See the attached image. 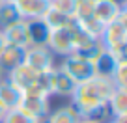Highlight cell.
I'll return each instance as SVG.
<instances>
[{
  "mask_svg": "<svg viewBox=\"0 0 127 123\" xmlns=\"http://www.w3.org/2000/svg\"><path fill=\"white\" fill-rule=\"evenodd\" d=\"M116 86L112 78L95 75L94 78L77 86L75 93L71 95V106L77 110L80 118H90L94 110H97L101 104H107Z\"/></svg>",
  "mask_w": 127,
  "mask_h": 123,
  "instance_id": "6da1fadb",
  "label": "cell"
},
{
  "mask_svg": "<svg viewBox=\"0 0 127 123\" xmlns=\"http://www.w3.org/2000/svg\"><path fill=\"white\" fill-rule=\"evenodd\" d=\"M127 11L123 9L122 15L116 21L105 24L103 32H101V43L107 50L114 52L116 56H122L125 58V45H127Z\"/></svg>",
  "mask_w": 127,
  "mask_h": 123,
  "instance_id": "7a4b0ae2",
  "label": "cell"
},
{
  "mask_svg": "<svg viewBox=\"0 0 127 123\" xmlns=\"http://www.w3.org/2000/svg\"><path fill=\"white\" fill-rule=\"evenodd\" d=\"M19 108L21 112L28 116L32 119H39V118H47L51 112V97L41 93L39 90L34 86H30L26 91H23V97L19 101Z\"/></svg>",
  "mask_w": 127,
  "mask_h": 123,
  "instance_id": "3957f363",
  "label": "cell"
},
{
  "mask_svg": "<svg viewBox=\"0 0 127 123\" xmlns=\"http://www.w3.org/2000/svg\"><path fill=\"white\" fill-rule=\"evenodd\" d=\"M58 69L64 71L67 76H71L77 84H82V82H86V80H90V78L95 76L94 64H92L90 60L75 54V52L64 56V62L58 65Z\"/></svg>",
  "mask_w": 127,
  "mask_h": 123,
  "instance_id": "277c9868",
  "label": "cell"
},
{
  "mask_svg": "<svg viewBox=\"0 0 127 123\" xmlns=\"http://www.w3.org/2000/svg\"><path fill=\"white\" fill-rule=\"evenodd\" d=\"M75 23V21H73ZM73 23L69 26H62V28H54L49 34V41H47V49L52 54L58 56H67L75 52V36H73Z\"/></svg>",
  "mask_w": 127,
  "mask_h": 123,
  "instance_id": "5b68a950",
  "label": "cell"
},
{
  "mask_svg": "<svg viewBox=\"0 0 127 123\" xmlns=\"http://www.w3.org/2000/svg\"><path fill=\"white\" fill-rule=\"evenodd\" d=\"M24 64L36 73L54 67V54L47 47H28L24 50Z\"/></svg>",
  "mask_w": 127,
  "mask_h": 123,
  "instance_id": "8992f818",
  "label": "cell"
},
{
  "mask_svg": "<svg viewBox=\"0 0 127 123\" xmlns=\"http://www.w3.org/2000/svg\"><path fill=\"white\" fill-rule=\"evenodd\" d=\"M0 30H2V34H4L6 45H13V47H19V49H28L30 47L26 21L19 19V21H15V23L8 24V26L0 28Z\"/></svg>",
  "mask_w": 127,
  "mask_h": 123,
  "instance_id": "52a82bcc",
  "label": "cell"
},
{
  "mask_svg": "<svg viewBox=\"0 0 127 123\" xmlns=\"http://www.w3.org/2000/svg\"><path fill=\"white\" fill-rule=\"evenodd\" d=\"M123 9H125V6L116 2V0H95L94 2V19H97L105 26V24L118 19Z\"/></svg>",
  "mask_w": 127,
  "mask_h": 123,
  "instance_id": "ba28073f",
  "label": "cell"
},
{
  "mask_svg": "<svg viewBox=\"0 0 127 123\" xmlns=\"http://www.w3.org/2000/svg\"><path fill=\"white\" fill-rule=\"evenodd\" d=\"M36 78H37V73L34 71V69H30L26 64H21V65H17V67L6 71V80L11 82L13 86H15L17 90H21V91H26L30 86H34V84H36Z\"/></svg>",
  "mask_w": 127,
  "mask_h": 123,
  "instance_id": "9c48e42d",
  "label": "cell"
},
{
  "mask_svg": "<svg viewBox=\"0 0 127 123\" xmlns=\"http://www.w3.org/2000/svg\"><path fill=\"white\" fill-rule=\"evenodd\" d=\"M19 19H41L49 11V0H13Z\"/></svg>",
  "mask_w": 127,
  "mask_h": 123,
  "instance_id": "30bf717a",
  "label": "cell"
},
{
  "mask_svg": "<svg viewBox=\"0 0 127 123\" xmlns=\"http://www.w3.org/2000/svg\"><path fill=\"white\" fill-rule=\"evenodd\" d=\"M26 24H28L30 47H47L51 28H49V24L43 21V17H41V19H30V21H26Z\"/></svg>",
  "mask_w": 127,
  "mask_h": 123,
  "instance_id": "8fae6325",
  "label": "cell"
},
{
  "mask_svg": "<svg viewBox=\"0 0 127 123\" xmlns=\"http://www.w3.org/2000/svg\"><path fill=\"white\" fill-rule=\"evenodd\" d=\"M120 60H123L122 56H116L114 52H110V50L105 49V50L92 62V64H94V69H95V75L112 78V73H114V69H116V65H118Z\"/></svg>",
  "mask_w": 127,
  "mask_h": 123,
  "instance_id": "7c38bea8",
  "label": "cell"
},
{
  "mask_svg": "<svg viewBox=\"0 0 127 123\" xmlns=\"http://www.w3.org/2000/svg\"><path fill=\"white\" fill-rule=\"evenodd\" d=\"M112 119L127 118V88H116L107 101Z\"/></svg>",
  "mask_w": 127,
  "mask_h": 123,
  "instance_id": "4fadbf2b",
  "label": "cell"
},
{
  "mask_svg": "<svg viewBox=\"0 0 127 123\" xmlns=\"http://www.w3.org/2000/svg\"><path fill=\"white\" fill-rule=\"evenodd\" d=\"M21 97H23V91L17 90L11 82H8V80H2V82H0V106L4 108V110L17 108Z\"/></svg>",
  "mask_w": 127,
  "mask_h": 123,
  "instance_id": "5bb4252c",
  "label": "cell"
},
{
  "mask_svg": "<svg viewBox=\"0 0 127 123\" xmlns=\"http://www.w3.org/2000/svg\"><path fill=\"white\" fill-rule=\"evenodd\" d=\"M24 50H26V49L6 45V47L2 49V52H0V65H2L6 71H9V69L24 64Z\"/></svg>",
  "mask_w": 127,
  "mask_h": 123,
  "instance_id": "9a60e30c",
  "label": "cell"
},
{
  "mask_svg": "<svg viewBox=\"0 0 127 123\" xmlns=\"http://www.w3.org/2000/svg\"><path fill=\"white\" fill-rule=\"evenodd\" d=\"M58 69V67H56ZM77 86L79 84L75 82V80L71 78V76H67L64 71H56V84H54V95H60V97H71L73 93H75Z\"/></svg>",
  "mask_w": 127,
  "mask_h": 123,
  "instance_id": "2e32d148",
  "label": "cell"
},
{
  "mask_svg": "<svg viewBox=\"0 0 127 123\" xmlns=\"http://www.w3.org/2000/svg\"><path fill=\"white\" fill-rule=\"evenodd\" d=\"M56 65L51 69H47V71H41L37 73V78H36V88L41 91V93H45V95H54V84H56Z\"/></svg>",
  "mask_w": 127,
  "mask_h": 123,
  "instance_id": "e0dca14e",
  "label": "cell"
},
{
  "mask_svg": "<svg viewBox=\"0 0 127 123\" xmlns=\"http://www.w3.org/2000/svg\"><path fill=\"white\" fill-rule=\"evenodd\" d=\"M80 119V116L77 114V110L67 104V106H60L54 112H49L47 121L49 123H77Z\"/></svg>",
  "mask_w": 127,
  "mask_h": 123,
  "instance_id": "ac0fdd59",
  "label": "cell"
},
{
  "mask_svg": "<svg viewBox=\"0 0 127 123\" xmlns=\"http://www.w3.org/2000/svg\"><path fill=\"white\" fill-rule=\"evenodd\" d=\"M19 21V13L15 9V4L11 0H2L0 2V28Z\"/></svg>",
  "mask_w": 127,
  "mask_h": 123,
  "instance_id": "d6986e66",
  "label": "cell"
},
{
  "mask_svg": "<svg viewBox=\"0 0 127 123\" xmlns=\"http://www.w3.org/2000/svg\"><path fill=\"white\" fill-rule=\"evenodd\" d=\"M43 21L49 24V28H51V30H54V28L69 26V24H71L75 19H71V17H65V15H62V13H58V11H54V9L49 8V11L43 15Z\"/></svg>",
  "mask_w": 127,
  "mask_h": 123,
  "instance_id": "ffe728a7",
  "label": "cell"
},
{
  "mask_svg": "<svg viewBox=\"0 0 127 123\" xmlns=\"http://www.w3.org/2000/svg\"><path fill=\"white\" fill-rule=\"evenodd\" d=\"M49 8L73 19L77 9V0H49Z\"/></svg>",
  "mask_w": 127,
  "mask_h": 123,
  "instance_id": "44dd1931",
  "label": "cell"
},
{
  "mask_svg": "<svg viewBox=\"0 0 127 123\" xmlns=\"http://www.w3.org/2000/svg\"><path fill=\"white\" fill-rule=\"evenodd\" d=\"M94 2L95 0H77V9H75V21H84L94 17Z\"/></svg>",
  "mask_w": 127,
  "mask_h": 123,
  "instance_id": "7402d4cb",
  "label": "cell"
},
{
  "mask_svg": "<svg viewBox=\"0 0 127 123\" xmlns=\"http://www.w3.org/2000/svg\"><path fill=\"white\" fill-rule=\"evenodd\" d=\"M112 82L116 88H127V60H120L112 73Z\"/></svg>",
  "mask_w": 127,
  "mask_h": 123,
  "instance_id": "603a6c76",
  "label": "cell"
},
{
  "mask_svg": "<svg viewBox=\"0 0 127 123\" xmlns=\"http://www.w3.org/2000/svg\"><path fill=\"white\" fill-rule=\"evenodd\" d=\"M0 123H34V119L28 118L19 108H11V110H6V114Z\"/></svg>",
  "mask_w": 127,
  "mask_h": 123,
  "instance_id": "cb8c5ba5",
  "label": "cell"
},
{
  "mask_svg": "<svg viewBox=\"0 0 127 123\" xmlns=\"http://www.w3.org/2000/svg\"><path fill=\"white\" fill-rule=\"evenodd\" d=\"M107 123H127V118H116V119H110Z\"/></svg>",
  "mask_w": 127,
  "mask_h": 123,
  "instance_id": "d4e9b609",
  "label": "cell"
},
{
  "mask_svg": "<svg viewBox=\"0 0 127 123\" xmlns=\"http://www.w3.org/2000/svg\"><path fill=\"white\" fill-rule=\"evenodd\" d=\"M6 47V39H4V34H2V30H0V52H2V49Z\"/></svg>",
  "mask_w": 127,
  "mask_h": 123,
  "instance_id": "484cf974",
  "label": "cell"
},
{
  "mask_svg": "<svg viewBox=\"0 0 127 123\" xmlns=\"http://www.w3.org/2000/svg\"><path fill=\"white\" fill-rule=\"evenodd\" d=\"M2 80H6V69L0 65V82H2Z\"/></svg>",
  "mask_w": 127,
  "mask_h": 123,
  "instance_id": "4316f807",
  "label": "cell"
},
{
  "mask_svg": "<svg viewBox=\"0 0 127 123\" xmlns=\"http://www.w3.org/2000/svg\"><path fill=\"white\" fill-rule=\"evenodd\" d=\"M77 123H97V121H92V119H86V118H80Z\"/></svg>",
  "mask_w": 127,
  "mask_h": 123,
  "instance_id": "83f0119b",
  "label": "cell"
},
{
  "mask_svg": "<svg viewBox=\"0 0 127 123\" xmlns=\"http://www.w3.org/2000/svg\"><path fill=\"white\" fill-rule=\"evenodd\" d=\"M34 123H49L47 118H39V119H34Z\"/></svg>",
  "mask_w": 127,
  "mask_h": 123,
  "instance_id": "f1b7e54d",
  "label": "cell"
},
{
  "mask_svg": "<svg viewBox=\"0 0 127 123\" xmlns=\"http://www.w3.org/2000/svg\"><path fill=\"white\" fill-rule=\"evenodd\" d=\"M4 114H6V110L2 106H0V121H2V118H4Z\"/></svg>",
  "mask_w": 127,
  "mask_h": 123,
  "instance_id": "f546056e",
  "label": "cell"
},
{
  "mask_svg": "<svg viewBox=\"0 0 127 123\" xmlns=\"http://www.w3.org/2000/svg\"><path fill=\"white\" fill-rule=\"evenodd\" d=\"M0 2H2V0H0Z\"/></svg>",
  "mask_w": 127,
  "mask_h": 123,
  "instance_id": "4dcf8cb0",
  "label": "cell"
},
{
  "mask_svg": "<svg viewBox=\"0 0 127 123\" xmlns=\"http://www.w3.org/2000/svg\"><path fill=\"white\" fill-rule=\"evenodd\" d=\"M11 2H13V0H11Z\"/></svg>",
  "mask_w": 127,
  "mask_h": 123,
  "instance_id": "1f68e13d",
  "label": "cell"
}]
</instances>
